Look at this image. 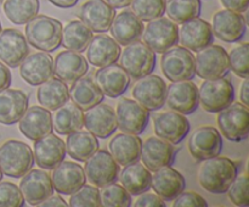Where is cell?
Wrapping results in <instances>:
<instances>
[{"mask_svg": "<svg viewBox=\"0 0 249 207\" xmlns=\"http://www.w3.org/2000/svg\"><path fill=\"white\" fill-rule=\"evenodd\" d=\"M201 162L197 175L199 185L211 194H225L238 174V163L219 155Z\"/></svg>", "mask_w": 249, "mask_h": 207, "instance_id": "cell-1", "label": "cell"}, {"mask_svg": "<svg viewBox=\"0 0 249 207\" xmlns=\"http://www.w3.org/2000/svg\"><path fill=\"white\" fill-rule=\"evenodd\" d=\"M62 23L45 15H36L26 23L27 43L40 51L51 53L61 46Z\"/></svg>", "mask_w": 249, "mask_h": 207, "instance_id": "cell-2", "label": "cell"}, {"mask_svg": "<svg viewBox=\"0 0 249 207\" xmlns=\"http://www.w3.org/2000/svg\"><path fill=\"white\" fill-rule=\"evenodd\" d=\"M33 165V151L28 144L10 139L0 145V168L2 174L11 178H21Z\"/></svg>", "mask_w": 249, "mask_h": 207, "instance_id": "cell-3", "label": "cell"}, {"mask_svg": "<svg viewBox=\"0 0 249 207\" xmlns=\"http://www.w3.org/2000/svg\"><path fill=\"white\" fill-rule=\"evenodd\" d=\"M119 66L134 79L153 72L156 66V53L142 41H133L125 45L119 54Z\"/></svg>", "mask_w": 249, "mask_h": 207, "instance_id": "cell-4", "label": "cell"}, {"mask_svg": "<svg viewBox=\"0 0 249 207\" xmlns=\"http://www.w3.org/2000/svg\"><path fill=\"white\" fill-rule=\"evenodd\" d=\"M235 100V88L225 77L204 79L198 88V101L202 109L209 113H218L232 104Z\"/></svg>", "mask_w": 249, "mask_h": 207, "instance_id": "cell-5", "label": "cell"}, {"mask_svg": "<svg viewBox=\"0 0 249 207\" xmlns=\"http://www.w3.org/2000/svg\"><path fill=\"white\" fill-rule=\"evenodd\" d=\"M141 37L151 50L163 54L179 43V27L170 19L160 16L148 21Z\"/></svg>", "mask_w": 249, "mask_h": 207, "instance_id": "cell-6", "label": "cell"}, {"mask_svg": "<svg viewBox=\"0 0 249 207\" xmlns=\"http://www.w3.org/2000/svg\"><path fill=\"white\" fill-rule=\"evenodd\" d=\"M219 132L230 141H243L249 134V110L243 104H230L218 112Z\"/></svg>", "mask_w": 249, "mask_h": 207, "instance_id": "cell-7", "label": "cell"}, {"mask_svg": "<svg viewBox=\"0 0 249 207\" xmlns=\"http://www.w3.org/2000/svg\"><path fill=\"white\" fill-rule=\"evenodd\" d=\"M160 70L170 82L192 79L196 75L195 56L184 46H173L163 53Z\"/></svg>", "mask_w": 249, "mask_h": 207, "instance_id": "cell-8", "label": "cell"}, {"mask_svg": "<svg viewBox=\"0 0 249 207\" xmlns=\"http://www.w3.org/2000/svg\"><path fill=\"white\" fill-rule=\"evenodd\" d=\"M195 71L202 79L225 77L230 71L228 53L220 45H208L197 51L195 56Z\"/></svg>", "mask_w": 249, "mask_h": 207, "instance_id": "cell-9", "label": "cell"}, {"mask_svg": "<svg viewBox=\"0 0 249 207\" xmlns=\"http://www.w3.org/2000/svg\"><path fill=\"white\" fill-rule=\"evenodd\" d=\"M84 162L85 178L95 187L101 188L118 179L121 168L109 151L97 150Z\"/></svg>", "mask_w": 249, "mask_h": 207, "instance_id": "cell-10", "label": "cell"}, {"mask_svg": "<svg viewBox=\"0 0 249 207\" xmlns=\"http://www.w3.org/2000/svg\"><path fill=\"white\" fill-rule=\"evenodd\" d=\"M133 97L148 111H156L165 105L167 84L160 77L150 73L139 78L133 87Z\"/></svg>", "mask_w": 249, "mask_h": 207, "instance_id": "cell-11", "label": "cell"}, {"mask_svg": "<svg viewBox=\"0 0 249 207\" xmlns=\"http://www.w3.org/2000/svg\"><path fill=\"white\" fill-rule=\"evenodd\" d=\"M117 128L123 133L139 135L147 127L150 121V111L131 99H122L116 109Z\"/></svg>", "mask_w": 249, "mask_h": 207, "instance_id": "cell-12", "label": "cell"}, {"mask_svg": "<svg viewBox=\"0 0 249 207\" xmlns=\"http://www.w3.org/2000/svg\"><path fill=\"white\" fill-rule=\"evenodd\" d=\"M187 148L195 160L203 161L220 155L223 149V138L220 132L214 127H198L191 133Z\"/></svg>", "mask_w": 249, "mask_h": 207, "instance_id": "cell-13", "label": "cell"}, {"mask_svg": "<svg viewBox=\"0 0 249 207\" xmlns=\"http://www.w3.org/2000/svg\"><path fill=\"white\" fill-rule=\"evenodd\" d=\"M165 104L181 114H191L198 107V87L190 80L172 82L167 87Z\"/></svg>", "mask_w": 249, "mask_h": 207, "instance_id": "cell-14", "label": "cell"}, {"mask_svg": "<svg viewBox=\"0 0 249 207\" xmlns=\"http://www.w3.org/2000/svg\"><path fill=\"white\" fill-rule=\"evenodd\" d=\"M211 27L216 38L225 43H236L245 36L247 22L240 12L224 9L214 14Z\"/></svg>", "mask_w": 249, "mask_h": 207, "instance_id": "cell-15", "label": "cell"}, {"mask_svg": "<svg viewBox=\"0 0 249 207\" xmlns=\"http://www.w3.org/2000/svg\"><path fill=\"white\" fill-rule=\"evenodd\" d=\"M177 149L169 141L160 136H150L141 143L140 158L147 169L155 170L170 166L174 161Z\"/></svg>", "mask_w": 249, "mask_h": 207, "instance_id": "cell-16", "label": "cell"}, {"mask_svg": "<svg viewBox=\"0 0 249 207\" xmlns=\"http://www.w3.org/2000/svg\"><path fill=\"white\" fill-rule=\"evenodd\" d=\"M156 135L170 144H179L190 133V122L185 114L177 111H164L153 118Z\"/></svg>", "mask_w": 249, "mask_h": 207, "instance_id": "cell-17", "label": "cell"}, {"mask_svg": "<svg viewBox=\"0 0 249 207\" xmlns=\"http://www.w3.org/2000/svg\"><path fill=\"white\" fill-rule=\"evenodd\" d=\"M19 183V190L22 192L24 201L31 206H38L41 201L53 194V183L50 175L45 169H29L24 175H22Z\"/></svg>", "mask_w": 249, "mask_h": 207, "instance_id": "cell-18", "label": "cell"}, {"mask_svg": "<svg viewBox=\"0 0 249 207\" xmlns=\"http://www.w3.org/2000/svg\"><path fill=\"white\" fill-rule=\"evenodd\" d=\"M53 188L60 195H71L85 184L84 168L77 162L65 161L53 168L50 175Z\"/></svg>", "mask_w": 249, "mask_h": 207, "instance_id": "cell-19", "label": "cell"}, {"mask_svg": "<svg viewBox=\"0 0 249 207\" xmlns=\"http://www.w3.org/2000/svg\"><path fill=\"white\" fill-rule=\"evenodd\" d=\"M19 75L29 85H40L53 75V60L46 51L27 55L19 63Z\"/></svg>", "mask_w": 249, "mask_h": 207, "instance_id": "cell-20", "label": "cell"}, {"mask_svg": "<svg viewBox=\"0 0 249 207\" xmlns=\"http://www.w3.org/2000/svg\"><path fill=\"white\" fill-rule=\"evenodd\" d=\"M116 16V9L109 6L105 0H88L78 11L80 21L97 33H105L109 31L112 21Z\"/></svg>", "mask_w": 249, "mask_h": 207, "instance_id": "cell-21", "label": "cell"}, {"mask_svg": "<svg viewBox=\"0 0 249 207\" xmlns=\"http://www.w3.org/2000/svg\"><path fill=\"white\" fill-rule=\"evenodd\" d=\"M84 127L96 138H109L117 131L116 111L109 105L100 102L85 110Z\"/></svg>", "mask_w": 249, "mask_h": 207, "instance_id": "cell-22", "label": "cell"}, {"mask_svg": "<svg viewBox=\"0 0 249 207\" xmlns=\"http://www.w3.org/2000/svg\"><path fill=\"white\" fill-rule=\"evenodd\" d=\"M65 141L55 134H48L43 138L34 140L33 157L34 162L43 169H53L65 160Z\"/></svg>", "mask_w": 249, "mask_h": 207, "instance_id": "cell-23", "label": "cell"}, {"mask_svg": "<svg viewBox=\"0 0 249 207\" xmlns=\"http://www.w3.org/2000/svg\"><path fill=\"white\" fill-rule=\"evenodd\" d=\"M29 54L27 39L18 29L6 28L0 32V61L9 67H17Z\"/></svg>", "mask_w": 249, "mask_h": 207, "instance_id": "cell-24", "label": "cell"}, {"mask_svg": "<svg viewBox=\"0 0 249 207\" xmlns=\"http://www.w3.org/2000/svg\"><path fill=\"white\" fill-rule=\"evenodd\" d=\"M214 34L211 24L199 17L181 23L179 28V41L181 46L190 51H199L213 44Z\"/></svg>", "mask_w": 249, "mask_h": 207, "instance_id": "cell-25", "label": "cell"}, {"mask_svg": "<svg viewBox=\"0 0 249 207\" xmlns=\"http://www.w3.org/2000/svg\"><path fill=\"white\" fill-rule=\"evenodd\" d=\"M18 127L21 133L29 140H38L53 132L50 111L38 105L28 107L19 118Z\"/></svg>", "mask_w": 249, "mask_h": 207, "instance_id": "cell-26", "label": "cell"}, {"mask_svg": "<svg viewBox=\"0 0 249 207\" xmlns=\"http://www.w3.org/2000/svg\"><path fill=\"white\" fill-rule=\"evenodd\" d=\"M95 83L102 94L116 99L122 96L130 85V77L119 65H112L100 67L95 72Z\"/></svg>", "mask_w": 249, "mask_h": 207, "instance_id": "cell-27", "label": "cell"}, {"mask_svg": "<svg viewBox=\"0 0 249 207\" xmlns=\"http://www.w3.org/2000/svg\"><path fill=\"white\" fill-rule=\"evenodd\" d=\"M151 187L153 191L164 201H173L185 190L186 180L179 170L170 166H164L155 170L151 178Z\"/></svg>", "mask_w": 249, "mask_h": 207, "instance_id": "cell-28", "label": "cell"}, {"mask_svg": "<svg viewBox=\"0 0 249 207\" xmlns=\"http://www.w3.org/2000/svg\"><path fill=\"white\" fill-rule=\"evenodd\" d=\"M143 28V22L131 10H123L114 16L109 31L119 45H128L141 38Z\"/></svg>", "mask_w": 249, "mask_h": 207, "instance_id": "cell-29", "label": "cell"}, {"mask_svg": "<svg viewBox=\"0 0 249 207\" xmlns=\"http://www.w3.org/2000/svg\"><path fill=\"white\" fill-rule=\"evenodd\" d=\"M87 61L96 67H105L118 61L121 46L112 37L106 34L92 36L87 46Z\"/></svg>", "mask_w": 249, "mask_h": 207, "instance_id": "cell-30", "label": "cell"}, {"mask_svg": "<svg viewBox=\"0 0 249 207\" xmlns=\"http://www.w3.org/2000/svg\"><path fill=\"white\" fill-rule=\"evenodd\" d=\"M89 70L88 61L82 54L73 50H63L56 55L53 61V73L65 83L79 79Z\"/></svg>", "mask_w": 249, "mask_h": 207, "instance_id": "cell-31", "label": "cell"}, {"mask_svg": "<svg viewBox=\"0 0 249 207\" xmlns=\"http://www.w3.org/2000/svg\"><path fill=\"white\" fill-rule=\"evenodd\" d=\"M28 109V96L23 90H0V123L11 126L19 121Z\"/></svg>", "mask_w": 249, "mask_h": 207, "instance_id": "cell-32", "label": "cell"}, {"mask_svg": "<svg viewBox=\"0 0 249 207\" xmlns=\"http://www.w3.org/2000/svg\"><path fill=\"white\" fill-rule=\"evenodd\" d=\"M141 140L138 135L129 133H119L108 143L109 153L118 165L126 166L139 161L140 158Z\"/></svg>", "mask_w": 249, "mask_h": 207, "instance_id": "cell-33", "label": "cell"}, {"mask_svg": "<svg viewBox=\"0 0 249 207\" xmlns=\"http://www.w3.org/2000/svg\"><path fill=\"white\" fill-rule=\"evenodd\" d=\"M151 170L138 161L124 166L118 173L121 185L130 195H140L148 191L151 188Z\"/></svg>", "mask_w": 249, "mask_h": 207, "instance_id": "cell-34", "label": "cell"}, {"mask_svg": "<svg viewBox=\"0 0 249 207\" xmlns=\"http://www.w3.org/2000/svg\"><path fill=\"white\" fill-rule=\"evenodd\" d=\"M53 129L61 135H68L84 127V112L74 102H66L58 109L53 110Z\"/></svg>", "mask_w": 249, "mask_h": 207, "instance_id": "cell-35", "label": "cell"}, {"mask_svg": "<svg viewBox=\"0 0 249 207\" xmlns=\"http://www.w3.org/2000/svg\"><path fill=\"white\" fill-rule=\"evenodd\" d=\"M36 97L40 106L45 107L49 111H53L70 100V89L67 83L58 79L57 77H51L39 85Z\"/></svg>", "mask_w": 249, "mask_h": 207, "instance_id": "cell-36", "label": "cell"}, {"mask_svg": "<svg viewBox=\"0 0 249 207\" xmlns=\"http://www.w3.org/2000/svg\"><path fill=\"white\" fill-rule=\"evenodd\" d=\"M104 97L105 95L102 94L96 83L90 77L85 75L74 80L70 89V99L83 111L102 102Z\"/></svg>", "mask_w": 249, "mask_h": 207, "instance_id": "cell-37", "label": "cell"}, {"mask_svg": "<svg viewBox=\"0 0 249 207\" xmlns=\"http://www.w3.org/2000/svg\"><path fill=\"white\" fill-rule=\"evenodd\" d=\"M66 152L75 161L88 160L94 152L99 150V140L89 131H78L68 134L66 139Z\"/></svg>", "mask_w": 249, "mask_h": 207, "instance_id": "cell-38", "label": "cell"}, {"mask_svg": "<svg viewBox=\"0 0 249 207\" xmlns=\"http://www.w3.org/2000/svg\"><path fill=\"white\" fill-rule=\"evenodd\" d=\"M92 38V31L88 28L80 19L71 21L62 27L61 45L67 50L82 53L87 49L88 44Z\"/></svg>", "mask_w": 249, "mask_h": 207, "instance_id": "cell-39", "label": "cell"}, {"mask_svg": "<svg viewBox=\"0 0 249 207\" xmlns=\"http://www.w3.org/2000/svg\"><path fill=\"white\" fill-rule=\"evenodd\" d=\"M40 9L39 0H4L2 10L15 24H26L38 15Z\"/></svg>", "mask_w": 249, "mask_h": 207, "instance_id": "cell-40", "label": "cell"}, {"mask_svg": "<svg viewBox=\"0 0 249 207\" xmlns=\"http://www.w3.org/2000/svg\"><path fill=\"white\" fill-rule=\"evenodd\" d=\"M202 11L201 0H168L165 12L175 23H184L198 17Z\"/></svg>", "mask_w": 249, "mask_h": 207, "instance_id": "cell-41", "label": "cell"}, {"mask_svg": "<svg viewBox=\"0 0 249 207\" xmlns=\"http://www.w3.org/2000/svg\"><path fill=\"white\" fill-rule=\"evenodd\" d=\"M100 191V201L104 207H130L131 195L121 184L109 183L104 185Z\"/></svg>", "mask_w": 249, "mask_h": 207, "instance_id": "cell-42", "label": "cell"}, {"mask_svg": "<svg viewBox=\"0 0 249 207\" xmlns=\"http://www.w3.org/2000/svg\"><path fill=\"white\" fill-rule=\"evenodd\" d=\"M167 0H131V11L142 22H148L165 14Z\"/></svg>", "mask_w": 249, "mask_h": 207, "instance_id": "cell-43", "label": "cell"}, {"mask_svg": "<svg viewBox=\"0 0 249 207\" xmlns=\"http://www.w3.org/2000/svg\"><path fill=\"white\" fill-rule=\"evenodd\" d=\"M68 205L71 207H100V191L95 185L84 184L77 191L71 194Z\"/></svg>", "mask_w": 249, "mask_h": 207, "instance_id": "cell-44", "label": "cell"}, {"mask_svg": "<svg viewBox=\"0 0 249 207\" xmlns=\"http://www.w3.org/2000/svg\"><path fill=\"white\" fill-rule=\"evenodd\" d=\"M248 56H249V44L242 43L240 45L231 49L230 54H228L229 65L230 70L236 75L240 78L249 77V65H248Z\"/></svg>", "mask_w": 249, "mask_h": 207, "instance_id": "cell-45", "label": "cell"}, {"mask_svg": "<svg viewBox=\"0 0 249 207\" xmlns=\"http://www.w3.org/2000/svg\"><path fill=\"white\" fill-rule=\"evenodd\" d=\"M248 182L247 173H241L240 175H236L229 189L226 190L230 201L236 206H248L249 205Z\"/></svg>", "mask_w": 249, "mask_h": 207, "instance_id": "cell-46", "label": "cell"}, {"mask_svg": "<svg viewBox=\"0 0 249 207\" xmlns=\"http://www.w3.org/2000/svg\"><path fill=\"white\" fill-rule=\"evenodd\" d=\"M22 192L16 184L11 182H0V207H23Z\"/></svg>", "mask_w": 249, "mask_h": 207, "instance_id": "cell-47", "label": "cell"}, {"mask_svg": "<svg viewBox=\"0 0 249 207\" xmlns=\"http://www.w3.org/2000/svg\"><path fill=\"white\" fill-rule=\"evenodd\" d=\"M208 202L195 191H182L173 200V207H207Z\"/></svg>", "mask_w": 249, "mask_h": 207, "instance_id": "cell-48", "label": "cell"}, {"mask_svg": "<svg viewBox=\"0 0 249 207\" xmlns=\"http://www.w3.org/2000/svg\"><path fill=\"white\" fill-rule=\"evenodd\" d=\"M134 206L135 207H165L164 200L160 196H158L157 194H152V192H142V194L139 195L138 199L134 202Z\"/></svg>", "mask_w": 249, "mask_h": 207, "instance_id": "cell-49", "label": "cell"}, {"mask_svg": "<svg viewBox=\"0 0 249 207\" xmlns=\"http://www.w3.org/2000/svg\"><path fill=\"white\" fill-rule=\"evenodd\" d=\"M220 2L225 9L232 10L240 14L247 11L249 6V0H220Z\"/></svg>", "mask_w": 249, "mask_h": 207, "instance_id": "cell-50", "label": "cell"}, {"mask_svg": "<svg viewBox=\"0 0 249 207\" xmlns=\"http://www.w3.org/2000/svg\"><path fill=\"white\" fill-rule=\"evenodd\" d=\"M67 205H68L67 202H66L60 195L51 194L50 196L46 197L44 201H41L38 206L39 207H66Z\"/></svg>", "mask_w": 249, "mask_h": 207, "instance_id": "cell-51", "label": "cell"}, {"mask_svg": "<svg viewBox=\"0 0 249 207\" xmlns=\"http://www.w3.org/2000/svg\"><path fill=\"white\" fill-rule=\"evenodd\" d=\"M11 80L12 77L9 67L0 61V90L9 88L11 84Z\"/></svg>", "mask_w": 249, "mask_h": 207, "instance_id": "cell-52", "label": "cell"}, {"mask_svg": "<svg viewBox=\"0 0 249 207\" xmlns=\"http://www.w3.org/2000/svg\"><path fill=\"white\" fill-rule=\"evenodd\" d=\"M240 99H241V104H243L245 106H249V79L248 78H245L242 84H241Z\"/></svg>", "mask_w": 249, "mask_h": 207, "instance_id": "cell-53", "label": "cell"}, {"mask_svg": "<svg viewBox=\"0 0 249 207\" xmlns=\"http://www.w3.org/2000/svg\"><path fill=\"white\" fill-rule=\"evenodd\" d=\"M49 1L57 7L70 9V7H73L74 5H77V2L79 1V0H49Z\"/></svg>", "mask_w": 249, "mask_h": 207, "instance_id": "cell-54", "label": "cell"}, {"mask_svg": "<svg viewBox=\"0 0 249 207\" xmlns=\"http://www.w3.org/2000/svg\"><path fill=\"white\" fill-rule=\"evenodd\" d=\"M105 1L113 9H124L130 5L131 0H105Z\"/></svg>", "mask_w": 249, "mask_h": 207, "instance_id": "cell-55", "label": "cell"}, {"mask_svg": "<svg viewBox=\"0 0 249 207\" xmlns=\"http://www.w3.org/2000/svg\"><path fill=\"white\" fill-rule=\"evenodd\" d=\"M2 175H4V174H2V172H1V168H0V182H1V180H2Z\"/></svg>", "mask_w": 249, "mask_h": 207, "instance_id": "cell-56", "label": "cell"}, {"mask_svg": "<svg viewBox=\"0 0 249 207\" xmlns=\"http://www.w3.org/2000/svg\"><path fill=\"white\" fill-rule=\"evenodd\" d=\"M0 32H1V22H0Z\"/></svg>", "mask_w": 249, "mask_h": 207, "instance_id": "cell-57", "label": "cell"}]
</instances>
